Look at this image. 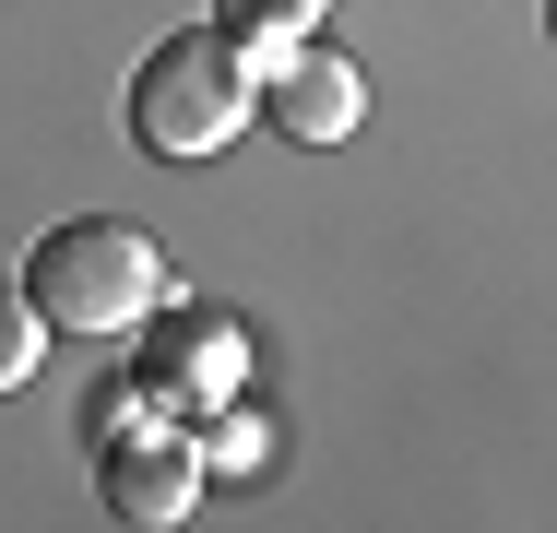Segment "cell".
<instances>
[{
    "instance_id": "cell-1",
    "label": "cell",
    "mask_w": 557,
    "mask_h": 533,
    "mask_svg": "<svg viewBox=\"0 0 557 533\" xmlns=\"http://www.w3.org/2000/svg\"><path fill=\"white\" fill-rule=\"evenodd\" d=\"M24 309L48 320V332H84V344H131L143 320L166 309V249H154L131 213H72V225L36 237Z\"/></svg>"
},
{
    "instance_id": "cell-2",
    "label": "cell",
    "mask_w": 557,
    "mask_h": 533,
    "mask_svg": "<svg viewBox=\"0 0 557 533\" xmlns=\"http://www.w3.org/2000/svg\"><path fill=\"white\" fill-rule=\"evenodd\" d=\"M249 131V60L225 48L214 24L202 36H154L143 72H131V142L154 166H202Z\"/></svg>"
},
{
    "instance_id": "cell-3",
    "label": "cell",
    "mask_w": 557,
    "mask_h": 533,
    "mask_svg": "<svg viewBox=\"0 0 557 533\" xmlns=\"http://www.w3.org/2000/svg\"><path fill=\"white\" fill-rule=\"evenodd\" d=\"M96 486H108L119 522H143V533L190 522V510H202V426L190 416H119V426H96Z\"/></svg>"
},
{
    "instance_id": "cell-4",
    "label": "cell",
    "mask_w": 557,
    "mask_h": 533,
    "mask_svg": "<svg viewBox=\"0 0 557 533\" xmlns=\"http://www.w3.org/2000/svg\"><path fill=\"white\" fill-rule=\"evenodd\" d=\"M131 344H143V392H154L166 416H190V426L249 392V332L225 309H154Z\"/></svg>"
},
{
    "instance_id": "cell-5",
    "label": "cell",
    "mask_w": 557,
    "mask_h": 533,
    "mask_svg": "<svg viewBox=\"0 0 557 533\" xmlns=\"http://www.w3.org/2000/svg\"><path fill=\"white\" fill-rule=\"evenodd\" d=\"M356 107H368V72H356L344 48H321V36L249 72V119H273V131H285V142H309V154L356 131Z\"/></svg>"
},
{
    "instance_id": "cell-6",
    "label": "cell",
    "mask_w": 557,
    "mask_h": 533,
    "mask_svg": "<svg viewBox=\"0 0 557 533\" xmlns=\"http://www.w3.org/2000/svg\"><path fill=\"white\" fill-rule=\"evenodd\" d=\"M333 24V0H214V36L261 72V60H285V48H309Z\"/></svg>"
},
{
    "instance_id": "cell-7",
    "label": "cell",
    "mask_w": 557,
    "mask_h": 533,
    "mask_svg": "<svg viewBox=\"0 0 557 533\" xmlns=\"http://www.w3.org/2000/svg\"><path fill=\"white\" fill-rule=\"evenodd\" d=\"M273 462V426L249 416V404H214V426H202V474H261Z\"/></svg>"
},
{
    "instance_id": "cell-8",
    "label": "cell",
    "mask_w": 557,
    "mask_h": 533,
    "mask_svg": "<svg viewBox=\"0 0 557 533\" xmlns=\"http://www.w3.org/2000/svg\"><path fill=\"white\" fill-rule=\"evenodd\" d=\"M36 344H48V320L24 309V297H0V392H12L24 368H36Z\"/></svg>"
},
{
    "instance_id": "cell-9",
    "label": "cell",
    "mask_w": 557,
    "mask_h": 533,
    "mask_svg": "<svg viewBox=\"0 0 557 533\" xmlns=\"http://www.w3.org/2000/svg\"><path fill=\"white\" fill-rule=\"evenodd\" d=\"M546 36H557V0H546Z\"/></svg>"
}]
</instances>
